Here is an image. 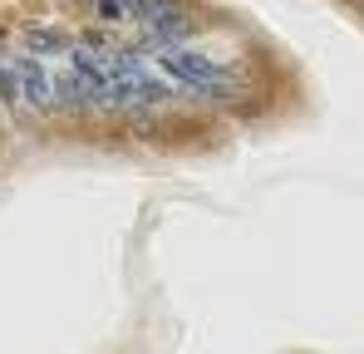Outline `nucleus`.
<instances>
[{
  "instance_id": "obj_1",
  "label": "nucleus",
  "mask_w": 364,
  "mask_h": 354,
  "mask_svg": "<svg viewBox=\"0 0 364 354\" xmlns=\"http://www.w3.org/2000/svg\"><path fill=\"white\" fill-rule=\"evenodd\" d=\"M15 69V89H20V104L40 109V114H55V94H50V69L35 55H15L10 59Z\"/></svg>"
},
{
  "instance_id": "obj_2",
  "label": "nucleus",
  "mask_w": 364,
  "mask_h": 354,
  "mask_svg": "<svg viewBox=\"0 0 364 354\" xmlns=\"http://www.w3.org/2000/svg\"><path fill=\"white\" fill-rule=\"evenodd\" d=\"M0 104L15 109V114L25 109V104H20V89H15V69H10V59H0Z\"/></svg>"
}]
</instances>
